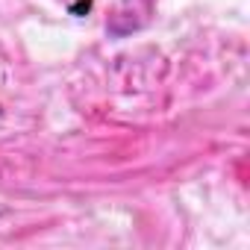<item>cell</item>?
<instances>
[{
	"instance_id": "1",
	"label": "cell",
	"mask_w": 250,
	"mask_h": 250,
	"mask_svg": "<svg viewBox=\"0 0 250 250\" xmlns=\"http://www.w3.org/2000/svg\"><path fill=\"white\" fill-rule=\"evenodd\" d=\"M88 9H91V0H80V3H74V6H71V15L83 18V15H85Z\"/></svg>"
},
{
	"instance_id": "2",
	"label": "cell",
	"mask_w": 250,
	"mask_h": 250,
	"mask_svg": "<svg viewBox=\"0 0 250 250\" xmlns=\"http://www.w3.org/2000/svg\"><path fill=\"white\" fill-rule=\"evenodd\" d=\"M3 215H6V206H3V203H0V218H3Z\"/></svg>"
}]
</instances>
